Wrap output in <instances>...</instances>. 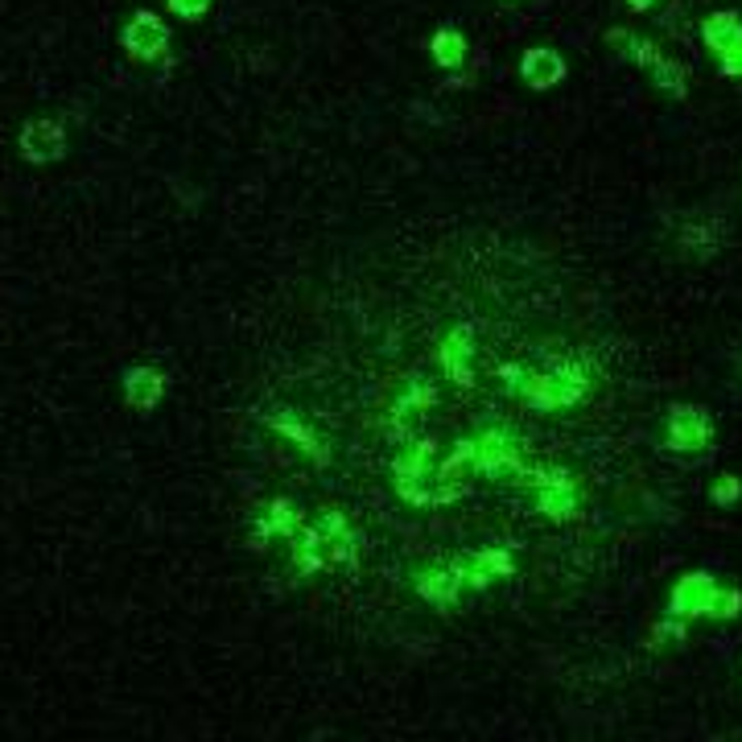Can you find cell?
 I'll use <instances>...</instances> for the list:
<instances>
[{"instance_id":"1","label":"cell","mask_w":742,"mask_h":742,"mask_svg":"<svg viewBox=\"0 0 742 742\" xmlns=\"http://www.w3.org/2000/svg\"><path fill=\"white\" fill-rule=\"evenodd\" d=\"M668 615L677 619H738L742 615V590H722L710 573H685L668 594Z\"/></svg>"},{"instance_id":"2","label":"cell","mask_w":742,"mask_h":742,"mask_svg":"<svg viewBox=\"0 0 742 742\" xmlns=\"http://www.w3.org/2000/svg\"><path fill=\"white\" fill-rule=\"evenodd\" d=\"M714 442V417L701 404H672L664 417V450L672 454H701Z\"/></svg>"},{"instance_id":"3","label":"cell","mask_w":742,"mask_h":742,"mask_svg":"<svg viewBox=\"0 0 742 742\" xmlns=\"http://www.w3.org/2000/svg\"><path fill=\"white\" fill-rule=\"evenodd\" d=\"M701 42L718 58L726 79H742V21L738 13H710L701 21Z\"/></svg>"},{"instance_id":"4","label":"cell","mask_w":742,"mask_h":742,"mask_svg":"<svg viewBox=\"0 0 742 742\" xmlns=\"http://www.w3.org/2000/svg\"><path fill=\"white\" fill-rule=\"evenodd\" d=\"M66 128H62V120H54V116H33V120H25L21 124V132H17V149H21V157L25 161H33V165H54V161H62L66 157Z\"/></svg>"},{"instance_id":"5","label":"cell","mask_w":742,"mask_h":742,"mask_svg":"<svg viewBox=\"0 0 742 742\" xmlns=\"http://www.w3.org/2000/svg\"><path fill=\"white\" fill-rule=\"evenodd\" d=\"M120 46L132 62H157L165 50H170V25H165L157 13L141 9L120 29Z\"/></svg>"},{"instance_id":"6","label":"cell","mask_w":742,"mask_h":742,"mask_svg":"<svg viewBox=\"0 0 742 742\" xmlns=\"http://www.w3.org/2000/svg\"><path fill=\"white\" fill-rule=\"evenodd\" d=\"M165 388H170V380H165V371L149 367V363H137L124 371V404H132L137 413H153Z\"/></svg>"},{"instance_id":"7","label":"cell","mask_w":742,"mask_h":742,"mask_svg":"<svg viewBox=\"0 0 742 742\" xmlns=\"http://www.w3.org/2000/svg\"><path fill=\"white\" fill-rule=\"evenodd\" d=\"M470 355H475V347H470V330L466 326H454L446 334V343L437 347V363H442V371L458 384V388H470L475 384V367H470Z\"/></svg>"},{"instance_id":"8","label":"cell","mask_w":742,"mask_h":742,"mask_svg":"<svg viewBox=\"0 0 742 742\" xmlns=\"http://www.w3.org/2000/svg\"><path fill=\"white\" fill-rule=\"evenodd\" d=\"M520 75L528 79V87L549 91V87H557V83L569 75V66H565V58H561L557 50L536 46V50H528V54L520 58Z\"/></svg>"},{"instance_id":"9","label":"cell","mask_w":742,"mask_h":742,"mask_svg":"<svg viewBox=\"0 0 742 742\" xmlns=\"http://www.w3.org/2000/svg\"><path fill=\"white\" fill-rule=\"evenodd\" d=\"M264 421L273 425L277 433H285L289 442H293V446H297L301 454H306V458H310L314 466H326V462H330V454H326V446H322V437H318V433H314V429H310L306 421H297V417H293V413H285V409L268 413Z\"/></svg>"},{"instance_id":"10","label":"cell","mask_w":742,"mask_h":742,"mask_svg":"<svg viewBox=\"0 0 742 742\" xmlns=\"http://www.w3.org/2000/svg\"><path fill=\"white\" fill-rule=\"evenodd\" d=\"M413 586H417V594H421L425 602L442 606V611H450V606L462 598V590H466L454 569H421L417 578H413Z\"/></svg>"},{"instance_id":"11","label":"cell","mask_w":742,"mask_h":742,"mask_svg":"<svg viewBox=\"0 0 742 742\" xmlns=\"http://www.w3.org/2000/svg\"><path fill=\"white\" fill-rule=\"evenodd\" d=\"M429 58L442 66V71H454V66H462V58H466V38L454 25H442L429 38Z\"/></svg>"},{"instance_id":"12","label":"cell","mask_w":742,"mask_h":742,"mask_svg":"<svg viewBox=\"0 0 742 742\" xmlns=\"http://www.w3.org/2000/svg\"><path fill=\"white\" fill-rule=\"evenodd\" d=\"M429 462H433V442H417L413 450H404L396 458V487H409L421 483L429 475Z\"/></svg>"},{"instance_id":"13","label":"cell","mask_w":742,"mask_h":742,"mask_svg":"<svg viewBox=\"0 0 742 742\" xmlns=\"http://www.w3.org/2000/svg\"><path fill=\"white\" fill-rule=\"evenodd\" d=\"M297 512H293V503L289 499H273V503H268V512L260 516V524H256V536H264V541H268V536H293L297 532Z\"/></svg>"},{"instance_id":"14","label":"cell","mask_w":742,"mask_h":742,"mask_svg":"<svg viewBox=\"0 0 742 742\" xmlns=\"http://www.w3.org/2000/svg\"><path fill=\"white\" fill-rule=\"evenodd\" d=\"M718 244H722V223H718V219L693 223V227H685V235H681V248H689V256H697V260L714 256Z\"/></svg>"},{"instance_id":"15","label":"cell","mask_w":742,"mask_h":742,"mask_svg":"<svg viewBox=\"0 0 742 742\" xmlns=\"http://www.w3.org/2000/svg\"><path fill=\"white\" fill-rule=\"evenodd\" d=\"M652 79H656L660 91H668L672 99H681V95H685V83H689V71H685V62L660 54V62L652 66Z\"/></svg>"},{"instance_id":"16","label":"cell","mask_w":742,"mask_h":742,"mask_svg":"<svg viewBox=\"0 0 742 742\" xmlns=\"http://www.w3.org/2000/svg\"><path fill=\"white\" fill-rule=\"evenodd\" d=\"M685 635H689V623H685V619H677V615H664V619H660V627L652 631V644H648V648H672V644H681Z\"/></svg>"},{"instance_id":"17","label":"cell","mask_w":742,"mask_h":742,"mask_svg":"<svg viewBox=\"0 0 742 742\" xmlns=\"http://www.w3.org/2000/svg\"><path fill=\"white\" fill-rule=\"evenodd\" d=\"M738 499H742V479L738 475H718V483L710 487V503H718V508H734Z\"/></svg>"},{"instance_id":"18","label":"cell","mask_w":742,"mask_h":742,"mask_svg":"<svg viewBox=\"0 0 742 742\" xmlns=\"http://www.w3.org/2000/svg\"><path fill=\"white\" fill-rule=\"evenodd\" d=\"M433 400H437L433 384H421V380H413V384H409V392H404V400L396 404V413H409V409H429Z\"/></svg>"},{"instance_id":"19","label":"cell","mask_w":742,"mask_h":742,"mask_svg":"<svg viewBox=\"0 0 742 742\" xmlns=\"http://www.w3.org/2000/svg\"><path fill=\"white\" fill-rule=\"evenodd\" d=\"M165 5H170V13H174V17L198 21L202 13H207V9H211V0H165Z\"/></svg>"},{"instance_id":"20","label":"cell","mask_w":742,"mask_h":742,"mask_svg":"<svg viewBox=\"0 0 742 742\" xmlns=\"http://www.w3.org/2000/svg\"><path fill=\"white\" fill-rule=\"evenodd\" d=\"M652 5H656V0H627L631 13H644V9H652Z\"/></svg>"}]
</instances>
